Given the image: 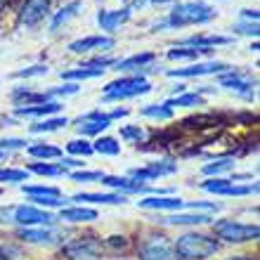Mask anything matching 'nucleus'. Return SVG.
Here are the masks:
<instances>
[{
	"label": "nucleus",
	"instance_id": "nucleus-1",
	"mask_svg": "<svg viewBox=\"0 0 260 260\" xmlns=\"http://www.w3.org/2000/svg\"><path fill=\"white\" fill-rule=\"evenodd\" d=\"M211 19H215V10L208 3L201 0H189V3H178L168 12V19L164 24H156V28L173 26V28H182V26H197V24H208Z\"/></svg>",
	"mask_w": 260,
	"mask_h": 260
},
{
	"label": "nucleus",
	"instance_id": "nucleus-2",
	"mask_svg": "<svg viewBox=\"0 0 260 260\" xmlns=\"http://www.w3.org/2000/svg\"><path fill=\"white\" fill-rule=\"evenodd\" d=\"M175 248V255L180 260H206L211 255L218 253V239L215 237H208V234L201 232H187L182 237H178V241L173 244Z\"/></svg>",
	"mask_w": 260,
	"mask_h": 260
},
{
	"label": "nucleus",
	"instance_id": "nucleus-3",
	"mask_svg": "<svg viewBox=\"0 0 260 260\" xmlns=\"http://www.w3.org/2000/svg\"><path fill=\"white\" fill-rule=\"evenodd\" d=\"M151 90L149 81L144 76H125L118 81H111L104 88V100L114 102V100H128V97H137V95H147Z\"/></svg>",
	"mask_w": 260,
	"mask_h": 260
},
{
	"label": "nucleus",
	"instance_id": "nucleus-4",
	"mask_svg": "<svg viewBox=\"0 0 260 260\" xmlns=\"http://www.w3.org/2000/svg\"><path fill=\"white\" fill-rule=\"evenodd\" d=\"M10 222H17L21 227H50L55 222V215L34 204L10 206Z\"/></svg>",
	"mask_w": 260,
	"mask_h": 260
},
{
	"label": "nucleus",
	"instance_id": "nucleus-5",
	"mask_svg": "<svg viewBox=\"0 0 260 260\" xmlns=\"http://www.w3.org/2000/svg\"><path fill=\"white\" fill-rule=\"evenodd\" d=\"M215 234L220 239L230 241V244H244V241H253L260 237L258 225H244V222H234V220H218L215 222Z\"/></svg>",
	"mask_w": 260,
	"mask_h": 260
},
{
	"label": "nucleus",
	"instance_id": "nucleus-6",
	"mask_svg": "<svg viewBox=\"0 0 260 260\" xmlns=\"http://www.w3.org/2000/svg\"><path fill=\"white\" fill-rule=\"evenodd\" d=\"M137 258L140 260H180L175 255V248L168 241V237H147L137 246Z\"/></svg>",
	"mask_w": 260,
	"mask_h": 260
},
{
	"label": "nucleus",
	"instance_id": "nucleus-7",
	"mask_svg": "<svg viewBox=\"0 0 260 260\" xmlns=\"http://www.w3.org/2000/svg\"><path fill=\"white\" fill-rule=\"evenodd\" d=\"M102 253V241L92 239V237H78L71 239L67 246H62V255L69 260H92Z\"/></svg>",
	"mask_w": 260,
	"mask_h": 260
},
{
	"label": "nucleus",
	"instance_id": "nucleus-8",
	"mask_svg": "<svg viewBox=\"0 0 260 260\" xmlns=\"http://www.w3.org/2000/svg\"><path fill=\"white\" fill-rule=\"evenodd\" d=\"M220 88H227L232 92H239L244 97H253L255 92V81L251 76H246L244 71H237V69H230L225 74H220Z\"/></svg>",
	"mask_w": 260,
	"mask_h": 260
},
{
	"label": "nucleus",
	"instance_id": "nucleus-9",
	"mask_svg": "<svg viewBox=\"0 0 260 260\" xmlns=\"http://www.w3.org/2000/svg\"><path fill=\"white\" fill-rule=\"evenodd\" d=\"M225 71H230V64L225 62H197L185 69H173V71H168V76L171 78H197V76L225 74Z\"/></svg>",
	"mask_w": 260,
	"mask_h": 260
},
{
	"label": "nucleus",
	"instance_id": "nucleus-10",
	"mask_svg": "<svg viewBox=\"0 0 260 260\" xmlns=\"http://www.w3.org/2000/svg\"><path fill=\"white\" fill-rule=\"evenodd\" d=\"M175 171H178V164H173V161H151L144 168H133L128 173V178L137 180V182H144V180H156V178H164V175H173Z\"/></svg>",
	"mask_w": 260,
	"mask_h": 260
},
{
	"label": "nucleus",
	"instance_id": "nucleus-11",
	"mask_svg": "<svg viewBox=\"0 0 260 260\" xmlns=\"http://www.w3.org/2000/svg\"><path fill=\"white\" fill-rule=\"evenodd\" d=\"M74 123L81 135H100L102 130H107L111 125V118L109 114H102V111H90L85 116H78Z\"/></svg>",
	"mask_w": 260,
	"mask_h": 260
},
{
	"label": "nucleus",
	"instance_id": "nucleus-12",
	"mask_svg": "<svg viewBox=\"0 0 260 260\" xmlns=\"http://www.w3.org/2000/svg\"><path fill=\"white\" fill-rule=\"evenodd\" d=\"M50 12V0H24L19 10V21L24 26H38Z\"/></svg>",
	"mask_w": 260,
	"mask_h": 260
},
{
	"label": "nucleus",
	"instance_id": "nucleus-13",
	"mask_svg": "<svg viewBox=\"0 0 260 260\" xmlns=\"http://www.w3.org/2000/svg\"><path fill=\"white\" fill-rule=\"evenodd\" d=\"M114 45H116V41L109 36H85V38L69 43V50L74 55H83V52H92V50H111Z\"/></svg>",
	"mask_w": 260,
	"mask_h": 260
},
{
	"label": "nucleus",
	"instance_id": "nucleus-14",
	"mask_svg": "<svg viewBox=\"0 0 260 260\" xmlns=\"http://www.w3.org/2000/svg\"><path fill=\"white\" fill-rule=\"evenodd\" d=\"M130 14H133V10H130L128 5L121 7V10H102V12L97 14V24H100L102 31L114 34L118 26H123L125 21L130 19Z\"/></svg>",
	"mask_w": 260,
	"mask_h": 260
},
{
	"label": "nucleus",
	"instance_id": "nucleus-15",
	"mask_svg": "<svg viewBox=\"0 0 260 260\" xmlns=\"http://www.w3.org/2000/svg\"><path fill=\"white\" fill-rule=\"evenodd\" d=\"M17 234H19V239L28 241V244H57L62 237L52 227H21Z\"/></svg>",
	"mask_w": 260,
	"mask_h": 260
},
{
	"label": "nucleus",
	"instance_id": "nucleus-16",
	"mask_svg": "<svg viewBox=\"0 0 260 260\" xmlns=\"http://www.w3.org/2000/svg\"><path fill=\"white\" fill-rule=\"evenodd\" d=\"M137 204H140V208H147V211H180V208H185L187 201L178 197H144Z\"/></svg>",
	"mask_w": 260,
	"mask_h": 260
},
{
	"label": "nucleus",
	"instance_id": "nucleus-17",
	"mask_svg": "<svg viewBox=\"0 0 260 260\" xmlns=\"http://www.w3.org/2000/svg\"><path fill=\"white\" fill-rule=\"evenodd\" d=\"M59 109H62V104L52 100V102H45V104L17 107L14 114H17V116H26V118H50V116H55V114H59Z\"/></svg>",
	"mask_w": 260,
	"mask_h": 260
},
{
	"label": "nucleus",
	"instance_id": "nucleus-18",
	"mask_svg": "<svg viewBox=\"0 0 260 260\" xmlns=\"http://www.w3.org/2000/svg\"><path fill=\"white\" fill-rule=\"evenodd\" d=\"M102 185L107 187H114V189H123V192L128 194H137V192H151L149 187L144 185V182H137V180L133 178H118V175H102V180H100Z\"/></svg>",
	"mask_w": 260,
	"mask_h": 260
},
{
	"label": "nucleus",
	"instance_id": "nucleus-19",
	"mask_svg": "<svg viewBox=\"0 0 260 260\" xmlns=\"http://www.w3.org/2000/svg\"><path fill=\"white\" fill-rule=\"evenodd\" d=\"M156 59L154 52H140V55H133V57H125V59H116V71H135V69H144L149 71V64Z\"/></svg>",
	"mask_w": 260,
	"mask_h": 260
},
{
	"label": "nucleus",
	"instance_id": "nucleus-20",
	"mask_svg": "<svg viewBox=\"0 0 260 260\" xmlns=\"http://www.w3.org/2000/svg\"><path fill=\"white\" fill-rule=\"evenodd\" d=\"M59 220H64V222H92V220H97V211L85 208V206H69V208H62Z\"/></svg>",
	"mask_w": 260,
	"mask_h": 260
},
{
	"label": "nucleus",
	"instance_id": "nucleus-21",
	"mask_svg": "<svg viewBox=\"0 0 260 260\" xmlns=\"http://www.w3.org/2000/svg\"><path fill=\"white\" fill-rule=\"evenodd\" d=\"M81 7H83V3L81 0H71L69 5H64L59 12H55L52 14V21H50V31H57L59 26H64L67 21H71L76 17V14L81 12Z\"/></svg>",
	"mask_w": 260,
	"mask_h": 260
},
{
	"label": "nucleus",
	"instance_id": "nucleus-22",
	"mask_svg": "<svg viewBox=\"0 0 260 260\" xmlns=\"http://www.w3.org/2000/svg\"><path fill=\"white\" fill-rule=\"evenodd\" d=\"M161 222H166V225H208L211 222V215L208 213H175V215H168V218H164Z\"/></svg>",
	"mask_w": 260,
	"mask_h": 260
},
{
	"label": "nucleus",
	"instance_id": "nucleus-23",
	"mask_svg": "<svg viewBox=\"0 0 260 260\" xmlns=\"http://www.w3.org/2000/svg\"><path fill=\"white\" fill-rule=\"evenodd\" d=\"M213 50H201V48H192V45H182V48H173L168 50V59L171 62H187V59H192L197 62L201 55H208Z\"/></svg>",
	"mask_w": 260,
	"mask_h": 260
},
{
	"label": "nucleus",
	"instance_id": "nucleus-24",
	"mask_svg": "<svg viewBox=\"0 0 260 260\" xmlns=\"http://www.w3.org/2000/svg\"><path fill=\"white\" fill-rule=\"evenodd\" d=\"M230 43H232V38H227V36H194V38H187L185 45L211 50L213 45H230Z\"/></svg>",
	"mask_w": 260,
	"mask_h": 260
},
{
	"label": "nucleus",
	"instance_id": "nucleus-25",
	"mask_svg": "<svg viewBox=\"0 0 260 260\" xmlns=\"http://www.w3.org/2000/svg\"><path fill=\"white\" fill-rule=\"evenodd\" d=\"M74 201H90V204L116 206V204H125V197L123 194H92V192H85V194H76Z\"/></svg>",
	"mask_w": 260,
	"mask_h": 260
},
{
	"label": "nucleus",
	"instance_id": "nucleus-26",
	"mask_svg": "<svg viewBox=\"0 0 260 260\" xmlns=\"http://www.w3.org/2000/svg\"><path fill=\"white\" fill-rule=\"evenodd\" d=\"M64 125H69V121L64 116H50V118H43V121H36L34 125H31V133H55V130L64 128Z\"/></svg>",
	"mask_w": 260,
	"mask_h": 260
},
{
	"label": "nucleus",
	"instance_id": "nucleus-27",
	"mask_svg": "<svg viewBox=\"0 0 260 260\" xmlns=\"http://www.w3.org/2000/svg\"><path fill=\"white\" fill-rule=\"evenodd\" d=\"M92 149L102 156H118L121 154V144L116 137H100L97 142H92Z\"/></svg>",
	"mask_w": 260,
	"mask_h": 260
},
{
	"label": "nucleus",
	"instance_id": "nucleus-28",
	"mask_svg": "<svg viewBox=\"0 0 260 260\" xmlns=\"http://www.w3.org/2000/svg\"><path fill=\"white\" fill-rule=\"evenodd\" d=\"M28 154L34 158H59L62 156V149L55 147V144H45V142H34L28 147Z\"/></svg>",
	"mask_w": 260,
	"mask_h": 260
},
{
	"label": "nucleus",
	"instance_id": "nucleus-29",
	"mask_svg": "<svg viewBox=\"0 0 260 260\" xmlns=\"http://www.w3.org/2000/svg\"><path fill=\"white\" fill-rule=\"evenodd\" d=\"M102 69H90V67H78V69H69L62 71V81H85V78H97L102 76Z\"/></svg>",
	"mask_w": 260,
	"mask_h": 260
},
{
	"label": "nucleus",
	"instance_id": "nucleus-30",
	"mask_svg": "<svg viewBox=\"0 0 260 260\" xmlns=\"http://www.w3.org/2000/svg\"><path fill=\"white\" fill-rule=\"evenodd\" d=\"M204 104V97L199 95V92H180V95H175L173 100H168L166 102V107H201Z\"/></svg>",
	"mask_w": 260,
	"mask_h": 260
},
{
	"label": "nucleus",
	"instance_id": "nucleus-31",
	"mask_svg": "<svg viewBox=\"0 0 260 260\" xmlns=\"http://www.w3.org/2000/svg\"><path fill=\"white\" fill-rule=\"evenodd\" d=\"M28 173L36 175H45V178H59V175H69V171L64 166H52V164H31Z\"/></svg>",
	"mask_w": 260,
	"mask_h": 260
},
{
	"label": "nucleus",
	"instance_id": "nucleus-32",
	"mask_svg": "<svg viewBox=\"0 0 260 260\" xmlns=\"http://www.w3.org/2000/svg\"><path fill=\"white\" fill-rule=\"evenodd\" d=\"M142 114L147 118H158V121H168L173 118V109L171 107H166V104H149V107H144Z\"/></svg>",
	"mask_w": 260,
	"mask_h": 260
},
{
	"label": "nucleus",
	"instance_id": "nucleus-33",
	"mask_svg": "<svg viewBox=\"0 0 260 260\" xmlns=\"http://www.w3.org/2000/svg\"><path fill=\"white\" fill-rule=\"evenodd\" d=\"M21 192L28 197H62V192L57 187H48V185H31V187H21Z\"/></svg>",
	"mask_w": 260,
	"mask_h": 260
},
{
	"label": "nucleus",
	"instance_id": "nucleus-34",
	"mask_svg": "<svg viewBox=\"0 0 260 260\" xmlns=\"http://www.w3.org/2000/svg\"><path fill=\"white\" fill-rule=\"evenodd\" d=\"M230 168H234V158H218V161H213V164H206L204 166V173L206 175H220V173L230 171Z\"/></svg>",
	"mask_w": 260,
	"mask_h": 260
},
{
	"label": "nucleus",
	"instance_id": "nucleus-35",
	"mask_svg": "<svg viewBox=\"0 0 260 260\" xmlns=\"http://www.w3.org/2000/svg\"><path fill=\"white\" fill-rule=\"evenodd\" d=\"M69 154H76V156H90V154H95V149H92V144L83 137V140H71V142L67 144Z\"/></svg>",
	"mask_w": 260,
	"mask_h": 260
},
{
	"label": "nucleus",
	"instance_id": "nucleus-36",
	"mask_svg": "<svg viewBox=\"0 0 260 260\" xmlns=\"http://www.w3.org/2000/svg\"><path fill=\"white\" fill-rule=\"evenodd\" d=\"M28 178V171L17 168H0V182H24Z\"/></svg>",
	"mask_w": 260,
	"mask_h": 260
},
{
	"label": "nucleus",
	"instance_id": "nucleus-37",
	"mask_svg": "<svg viewBox=\"0 0 260 260\" xmlns=\"http://www.w3.org/2000/svg\"><path fill=\"white\" fill-rule=\"evenodd\" d=\"M104 173L102 171H76L69 173V178L76 180V182H95V180H102Z\"/></svg>",
	"mask_w": 260,
	"mask_h": 260
},
{
	"label": "nucleus",
	"instance_id": "nucleus-38",
	"mask_svg": "<svg viewBox=\"0 0 260 260\" xmlns=\"http://www.w3.org/2000/svg\"><path fill=\"white\" fill-rule=\"evenodd\" d=\"M121 137H123V140H130V142H142L144 140V130L140 128V125H123V128H121Z\"/></svg>",
	"mask_w": 260,
	"mask_h": 260
},
{
	"label": "nucleus",
	"instance_id": "nucleus-39",
	"mask_svg": "<svg viewBox=\"0 0 260 260\" xmlns=\"http://www.w3.org/2000/svg\"><path fill=\"white\" fill-rule=\"evenodd\" d=\"M31 201H34V206H38V208H55V206H64L62 197H31Z\"/></svg>",
	"mask_w": 260,
	"mask_h": 260
},
{
	"label": "nucleus",
	"instance_id": "nucleus-40",
	"mask_svg": "<svg viewBox=\"0 0 260 260\" xmlns=\"http://www.w3.org/2000/svg\"><path fill=\"white\" fill-rule=\"evenodd\" d=\"M234 31H237V34H244V36H253V38H258V34H260L258 21H239V24L234 26Z\"/></svg>",
	"mask_w": 260,
	"mask_h": 260
},
{
	"label": "nucleus",
	"instance_id": "nucleus-41",
	"mask_svg": "<svg viewBox=\"0 0 260 260\" xmlns=\"http://www.w3.org/2000/svg\"><path fill=\"white\" fill-rule=\"evenodd\" d=\"M0 260H21V251L10 244H0Z\"/></svg>",
	"mask_w": 260,
	"mask_h": 260
},
{
	"label": "nucleus",
	"instance_id": "nucleus-42",
	"mask_svg": "<svg viewBox=\"0 0 260 260\" xmlns=\"http://www.w3.org/2000/svg\"><path fill=\"white\" fill-rule=\"evenodd\" d=\"M26 147V140H19V137H3L0 140V149H24Z\"/></svg>",
	"mask_w": 260,
	"mask_h": 260
},
{
	"label": "nucleus",
	"instance_id": "nucleus-43",
	"mask_svg": "<svg viewBox=\"0 0 260 260\" xmlns=\"http://www.w3.org/2000/svg\"><path fill=\"white\" fill-rule=\"evenodd\" d=\"M43 74H48V67L38 64V67H28V69H24V71H17L14 78H31V76H43Z\"/></svg>",
	"mask_w": 260,
	"mask_h": 260
},
{
	"label": "nucleus",
	"instance_id": "nucleus-44",
	"mask_svg": "<svg viewBox=\"0 0 260 260\" xmlns=\"http://www.w3.org/2000/svg\"><path fill=\"white\" fill-rule=\"evenodd\" d=\"M185 208H192V211L201 208V211H206V213H215L220 206L218 204H204V201H192V204H185Z\"/></svg>",
	"mask_w": 260,
	"mask_h": 260
},
{
	"label": "nucleus",
	"instance_id": "nucleus-45",
	"mask_svg": "<svg viewBox=\"0 0 260 260\" xmlns=\"http://www.w3.org/2000/svg\"><path fill=\"white\" fill-rule=\"evenodd\" d=\"M107 246L121 248V251H123V248H128V239H125V237H109V239H107Z\"/></svg>",
	"mask_w": 260,
	"mask_h": 260
},
{
	"label": "nucleus",
	"instance_id": "nucleus-46",
	"mask_svg": "<svg viewBox=\"0 0 260 260\" xmlns=\"http://www.w3.org/2000/svg\"><path fill=\"white\" fill-rule=\"evenodd\" d=\"M241 21H258V10H241Z\"/></svg>",
	"mask_w": 260,
	"mask_h": 260
},
{
	"label": "nucleus",
	"instance_id": "nucleus-47",
	"mask_svg": "<svg viewBox=\"0 0 260 260\" xmlns=\"http://www.w3.org/2000/svg\"><path fill=\"white\" fill-rule=\"evenodd\" d=\"M59 166H64V168H67V166H69V168H81L83 161H78V158H64Z\"/></svg>",
	"mask_w": 260,
	"mask_h": 260
},
{
	"label": "nucleus",
	"instance_id": "nucleus-48",
	"mask_svg": "<svg viewBox=\"0 0 260 260\" xmlns=\"http://www.w3.org/2000/svg\"><path fill=\"white\" fill-rule=\"evenodd\" d=\"M121 116H128V109H116V111H111L109 118L114 121V118H121Z\"/></svg>",
	"mask_w": 260,
	"mask_h": 260
},
{
	"label": "nucleus",
	"instance_id": "nucleus-49",
	"mask_svg": "<svg viewBox=\"0 0 260 260\" xmlns=\"http://www.w3.org/2000/svg\"><path fill=\"white\" fill-rule=\"evenodd\" d=\"M123 3H130V10H135V7H142L144 3H147V0H123Z\"/></svg>",
	"mask_w": 260,
	"mask_h": 260
},
{
	"label": "nucleus",
	"instance_id": "nucleus-50",
	"mask_svg": "<svg viewBox=\"0 0 260 260\" xmlns=\"http://www.w3.org/2000/svg\"><path fill=\"white\" fill-rule=\"evenodd\" d=\"M154 5H164V3H180V0H149Z\"/></svg>",
	"mask_w": 260,
	"mask_h": 260
},
{
	"label": "nucleus",
	"instance_id": "nucleus-51",
	"mask_svg": "<svg viewBox=\"0 0 260 260\" xmlns=\"http://www.w3.org/2000/svg\"><path fill=\"white\" fill-rule=\"evenodd\" d=\"M227 260H253V258H248V255H232V258H227Z\"/></svg>",
	"mask_w": 260,
	"mask_h": 260
},
{
	"label": "nucleus",
	"instance_id": "nucleus-52",
	"mask_svg": "<svg viewBox=\"0 0 260 260\" xmlns=\"http://www.w3.org/2000/svg\"><path fill=\"white\" fill-rule=\"evenodd\" d=\"M0 158H3V149H0Z\"/></svg>",
	"mask_w": 260,
	"mask_h": 260
}]
</instances>
